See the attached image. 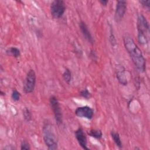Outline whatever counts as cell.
Listing matches in <instances>:
<instances>
[{
  "instance_id": "obj_15",
  "label": "cell",
  "mask_w": 150,
  "mask_h": 150,
  "mask_svg": "<svg viewBox=\"0 0 150 150\" xmlns=\"http://www.w3.org/2000/svg\"><path fill=\"white\" fill-rule=\"evenodd\" d=\"M63 80L68 84L70 83V82L71 80V73L70 70L69 69H66L64 73L62 75Z\"/></svg>"
},
{
  "instance_id": "obj_5",
  "label": "cell",
  "mask_w": 150,
  "mask_h": 150,
  "mask_svg": "<svg viewBox=\"0 0 150 150\" xmlns=\"http://www.w3.org/2000/svg\"><path fill=\"white\" fill-rule=\"evenodd\" d=\"M36 76L35 71L33 69H30L28 71L23 87V91L26 94L32 93L36 85Z\"/></svg>"
},
{
  "instance_id": "obj_8",
  "label": "cell",
  "mask_w": 150,
  "mask_h": 150,
  "mask_svg": "<svg viewBox=\"0 0 150 150\" xmlns=\"http://www.w3.org/2000/svg\"><path fill=\"white\" fill-rule=\"evenodd\" d=\"M74 113L79 117L91 120L93 117L94 110L88 106H81L77 107Z\"/></svg>"
},
{
  "instance_id": "obj_21",
  "label": "cell",
  "mask_w": 150,
  "mask_h": 150,
  "mask_svg": "<svg viewBox=\"0 0 150 150\" xmlns=\"http://www.w3.org/2000/svg\"><path fill=\"white\" fill-rule=\"evenodd\" d=\"M139 2L144 8H148V9L149 8V6H150V5H149L150 1H149V0L148 1L141 0V1H139Z\"/></svg>"
},
{
  "instance_id": "obj_9",
  "label": "cell",
  "mask_w": 150,
  "mask_h": 150,
  "mask_svg": "<svg viewBox=\"0 0 150 150\" xmlns=\"http://www.w3.org/2000/svg\"><path fill=\"white\" fill-rule=\"evenodd\" d=\"M75 137L79 144L83 149L87 150L89 149V148L87 147V137L82 128L79 127L75 131Z\"/></svg>"
},
{
  "instance_id": "obj_20",
  "label": "cell",
  "mask_w": 150,
  "mask_h": 150,
  "mask_svg": "<svg viewBox=\"0 0 150 150\" xmlns=\"http://www.w3.org/2000/svg\"><path fill=\"white\" fill-rule=\"evenodd\" d=\"M30 146L29 144L25 140H23L21 143V150H29Z\"/></svg>"
},
{
  "instance_id": "obj_11",
  "label": "cell",
  "mask_w": 150,
  "mask_h": 150,
  "mask_svg": "<svg viewBox=\"0 0 150 150\" xmlns=\"http://www.w3.org/2000/svg\"><path fill=\"white\" fill-rule=\"evenodd\" d=\"M79 27H80V30H81L83 36L84 37V38L89 43H93L94 42L93 38L90 30H88V28L87 25L86 24V23L84 21H81L79 23Z\"/></svg>"
},
{
  "instance_id": "obj_3",
  "label": "cell",
  "mask_w": 150,
  "mask_h": 150,
  "mask_svg": "<svg viewBox=\"0 0 150 150\" xmlns=\"http://www.w3.org/2000/svg\"><path fill=\"white\" fill-rule=\"evenodd\" d=\"M43 138L46 146L49 149H57V138L54 132L52 125L46 122L43 127Z\"/></svg>"
},
{
  "instance_id": "obj_14",
  "label": "cell",
  "mask_w": 150,
  "mask_h": 150,
  "mask_svg": "<svg viewBox=\"0 0 150 150\" xmlns=\"http://www.w3.org/2000/svg\"><path fill=\"white\" fill-rule=\"evenodd\" d=\"M89 135H90L91 137H93L96 139H100L102 136L103 134L101 130L100 129H91L88 132Z\"/></svg>"
},
{
  "instance_id": "obj_6",
  "label": "cell",
  "mask_w": 150,
  "mask_h": 150,
  "mask_svg": "<svg viewBox=\"0 0 150 150\" xmlns=\"http://www.w3.org/2000/svg\"><path fill=\"white\" fill-rule=\"evenodd\" d=\"M49 103L54 114L55 121L57 124L60 125L63 122V115L59 101L55 96H51L49 99Z\"/></svg>"
},
{
  "instance_id": "obj_10",
  "label": "cell",
  "mask_w": 150,
  "mask_h": 150,
  "mask_svg": "<svg viewBox=\"0 0 150 150\" xmlns=\"http://www.w3.org/2000/svg\"><path fill=\"white\" fill-rule=\"evenodd\" d=\"M116 77L119 83L124 86L127 84V79L125 75V69L121 65H117L116 66Z\"/></svg>"
},
{
  "instance_id": "obj_22",
  "label": "cell",
  "mask_w": 150,
  "mask_h": 150,
  "mask_svg": "<svg viewBox=\"0 0 150 150\" xmlns=\"http://www.w3.org/2000/svg\"><path fill=\"white\" fill-rule=\"evenodd\" d=\"M99 2L102 5H104V6H106L107 3L108 2V1L107 0H101V1H99Z\"/></svg>"
},
{
  "instance_id": "obj_4",
  "label": "cell",
  "mask_w": 150,
  "mask_h": 150,
  "mask_svg": "<svg viewBox=\"0 0 150 150\" xmlns=\"http://www.w3.org/2000/svg\"><path fill=\"white\" fill-rule=\"evenodd\" d=\"M52 16L55 19L60 18L66 11V6L64 1L61 0L53 1L50 6Z\"/></svg>"
},
{
  "instance_id": "obj_16",
  "label": "cell",
  "mask_w": 150,
  "mask_h": 150,
  "mask_svg": "<svg viewBox=\"0 0 150 150\" xmlns=\"http://www.w3.org/2000/svg\"><path fill=\"white\" fill-rule=\"evenodd\" d=\"M23 117L24 119L26 121L29 122L32 119V115H31V112L30 111V110L29 109H28L27 108H25L23 111Z\"/></svg>"
},
{
  "instance_id": "obj_17",
  "label": "cell",
  "mask_w": 150,
  "mask_h": 150,
  "mask_svg": "<svg viewBox=\"0 0 150 150\" xmlns=\"http://www.w3.org/2000/svg\"><path fill=\"white\" fill-rule=\"evenodd\" d=\"M20 97H21L20 93L18 91H17L16 89L13 90L11 94V98H12V100L15 101H18L20 99Z\"/></svg>"
},
{
  "instance_id": "obj_1",
  "label": "cell",
  "mask_w": 150,
  "mask_h": 150,
  "mask_svg": "<svg viewBox=\"0 0 150 150\" xmlns=\"http://www.w3.org/2000/svg\"><path fill=\"white\" fill-rule=\"evenodd\" d=\"M123 41L125 48L138 71L141 73L144 72L146 67L145 59L140 49L129 36H125Z\"/></svg>"
},
{
  "instance_id": "obj_19",
  "label": "cell",
  "mask_w": 150,
  "mask_h": 150,
  "mask_svg": "<svg viewBox=\"0 0 150 150\" xmlns=\"http://www.w3.org/2000/svg\"><path fill=\"white\" fill-rule=\"evenodd\" d=\"M110 41L111 43L112 46H115L116 45V40L114 36V35L113 33L112 29L111 26H110Z\"/></svg>"
},
{
  "instance_id": "obj_12",
  "label": "cell",
  "mask_w": 150,
  "mask_h": 150,
  "mask_svg": "<svg viewBox=\"0 0 150 150\" xmlns=\"http://www.w3.org/2000/svg\"><path fill=\"white\" fill-rule=\"evenodd\" d=\"M6 53L8 54V55H11L13 56L14 57L18 58L21 56V52L20 50L15 47H11L9 48H8L6 51Z\"/></svg>"
},
{
  "instance_id": "obj_7",
  "label": "cell",
  "mask_w": 150,
  "mask_h": 150,
  "mask_svg": "<svg viewBox=\"0 0 150 150\" xmlns=\"http://www.w3.org/2000/svg\"><path fill=\"white\" fill-rule=\"evenodd\" d=\"M127 10V2L125 1H118L115 10V20L120 22L123 18Z\"/></svg>"
},
{
  "instance_id": "obj_2",
  "label": "cell",
  "mask_w": 150,
  "mask_h": 150,
  "mask_svg": "<svg viewBox=\"0 0 150 150\" xmlns=\"http://www.w3.org/2000/svg\"><path fill=\"white\" fill-rule=\"evenodd\" d=\"M137 27L138 42L141 45L147 44L148 42L149 26L146 18L142 13H139L137 16Z\"/></svg>"
},
{
  "instance_id": "obj_13",
  "label": "cell",
  "mask_w": 150,
  "mask_h": 150,
  "mask_svg": "<svg viewBox=\"0 0 150 150\" xmlns=\"http://www.w3.org/2000/svg\"><path fill=\"white\" fill-rule=\"evenodd\" d=\"M111 136L116 145L120 148H121L122 147V142L119 134L114 131H111Z\"/></svg>"
},
{
  "instance_id": "obj_18",
  "label": "cell",
  "mask_w": 150,
  "mask_h": 150,
  "mask_svg": "<svg viewBox=\"0 0 150 150\" xmlns=\"http://www.w3.org/2000/svg\"><path fill=\"white\" fill-rule=\"evenodd\" d=\"M80 94L81 97L86 99H88L91 97V93L89 92V91L87 88H84L81 90L80 92Z\"/></svg>"
}]
</instances>
